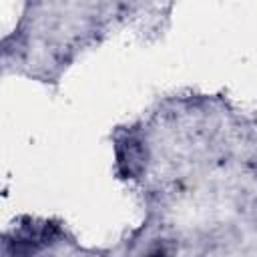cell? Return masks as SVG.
<instances>
[{"instance_id": "6da1fadb", "label": "cell", "mask_w": 257, "mask_h": 257, "mask_svg": "<svg viewBox=\"0 0 257 257\" xmlns=\"http://www.w3.org/2000/svg\"><path fill=\"white\" fill-rule=\"evenodd\" d=\"M149 257H165V253H163V251H155V253H151Z\"/></svg>"}]
</instances>
